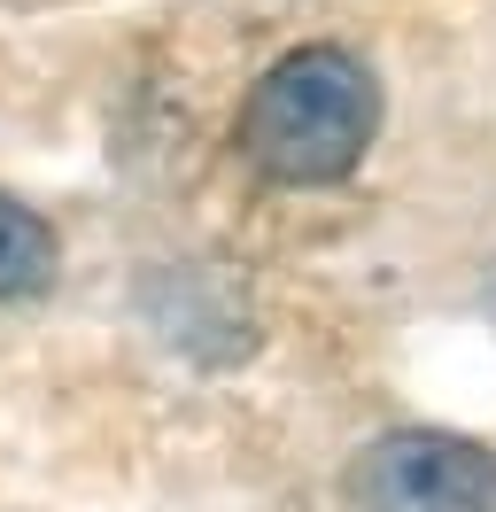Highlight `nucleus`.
I'll return each instance as SVG.
<instances>
[{"label": "nucleus", "instance_id": "obj_2", "mask_svg": "<svg viewBox=\"0 0 496 512\" xmlns=\"http://www.w3.org/2000/svg\"><path fill=\"white\" fill-rule=\"evenodd\" d=\"M349 512H496V450L442 427H396L357 458Z\"/></svg>", "mask_w": 496, "mask_h": 512}, {"label": "nucleus", "instance_id": "obj_3", "mask_svg": "<svg viewBox=\"0 0 496 512\" xmlns=\"http://www.w3.org/2000/svg\"><path fill=\"white\" fill-rule=\"evenodd\" d=\"M55 225L39 218V210H24L16 194H0V295H39L55 288Z\"/></svg>", "mask_w": 496, "mask_h": 512}, {"label": "nucleus", "instance_id": "obj_1", "mask_svg": "<svg viewBox=\"0 0 496 512\" xmlns=\"http://www.w3.org/2000/svg\"><path fill=\"white\" fill-rule=\"evenodd\" d=\"M380 132V86L349 47L279 55L241 101V156L279 187H334Z\"/></svg>", "mask_w": 496, "mask_h": 512}]
</instances>
